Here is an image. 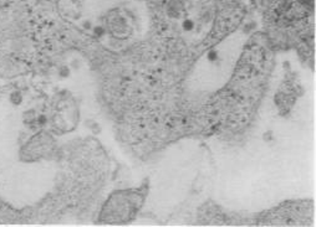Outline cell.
<instances>
[{
	"instance_id": "1",
	"label": "cell",
	"mask_w": 316,
	"mask_h": 227,
	"mask_svg": "<svg viewBox=\"0 0 316 227\" xmlns=\"http://www.w3.org/2000/svg\"><path fill=\"white\" fill-rule=\"evenodd\" d=\"M182 29L184 31H190V30H193L194 29V21L193 20H190V19H185L183 20L182 22Z\"/></svg>"
},
{
	"instance_id": "2",
	"label": "cell",
	"mask_w": 316,
	"mask_h": 227,
	"mask_svg": "<svg viewBox=\"0 0 316 227\" xmlns=\"http://www.w3.org/2000/svg\"><path fill=\"white\" fill-rule=\"evenodd\" d=\"M218 58V52L215 50H210L208 52V60L209 61H215V60Z\"/></svg>"
}]
</instances>
